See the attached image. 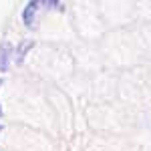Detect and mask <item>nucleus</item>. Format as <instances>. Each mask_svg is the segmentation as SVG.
<instances>
[{"instance_id": "obj_1", "label": "nucleus", "mask_w": 151, "mask_h": 151, "mask_svg": "<svg viewBox=\"0 0 151 151\" xmlns=\"http://www.w3.org/2000/svg\"><path fill=\"white\" fill-rule=\"evenodd\" d=\"M38 2H28L26 4V8H24V12H22V20H24V24L28 26V28H35L36 26V12H38Z\"/></svg>"}, {"instance_id": "obj_2", "label": "nucleus", "mask_w": 151, "mask_h": 151, "mask_svg": "<svg viewBox=\"0 0 151 151\" xmlns=\"http://www.w3.org/2000/svg\"><path fill=\"white\" fill-rule=\"evenodd\" d=\"M10 55H12V47L8 45V42H4V45L0 47V70H2V73L8 69V60H10Z\"/></svg>"}, {"instance_id": "obj_3", "label": "nucleus", "mask_w": 151, "mask_h": 151, "mask_svg": "<svg viewBox=\"0 0 151 151\" xmlns=\"http://www.w3.org/2000/svg\"><path fill=\"white\" fill-rule=\"evenodd\" d=\"M4 85V79H0V87ZM0 117H2V107H0Z\"/></svg>"}, {"instance_id": "obj_4", "label": "nucleus", "mask_w": 151, "mask_h": 151, "mask_svg": "<svg viewBox=\"0 0 151 151\" xmlns=\"http://www.w3.org/2000/svg\"><path fill=\"white\" fill-rule=\"evenodd\" d=\"M0 133H2V125H0Z\"/></svg>"}]
</instances>
